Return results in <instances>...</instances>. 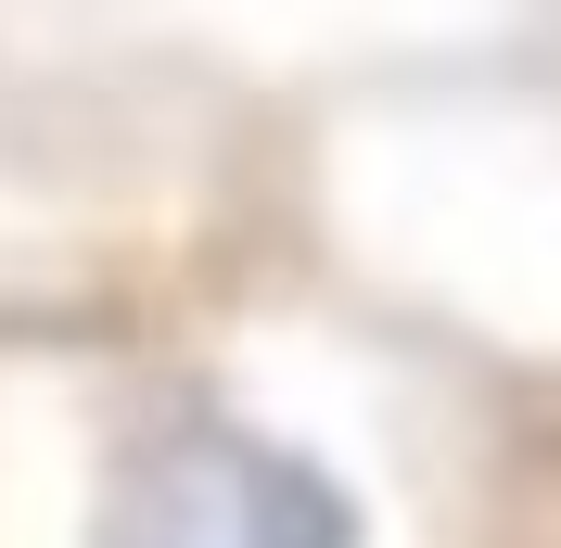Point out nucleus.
<instances>
[{"mask_svg":"<svg viewBox=\"0 0 561 548\" xmlns=\"http://www.w3.org/2000/svg\"><path fill=\"white\" fill-rule=\"evenodd\" d=\"M357 484L230 409H153L115 434L90 548H357Z\"/></svg>","mask_w":561,"mask_h":548,"instance_id":"1","label":"nucleus"}]
</instances>
